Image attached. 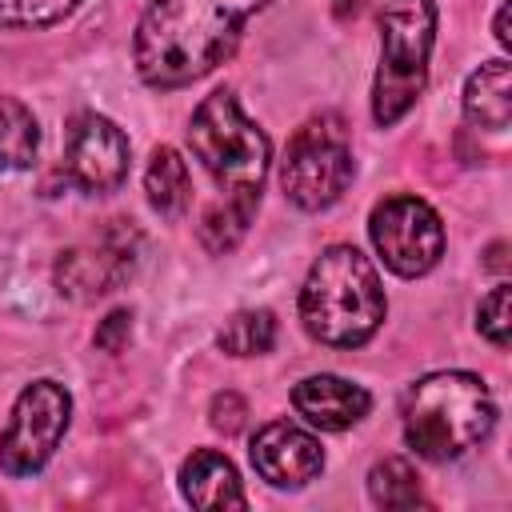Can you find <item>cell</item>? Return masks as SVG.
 Wrapping results in <instances>:
<instances>
[{
  "label": "cell",
  "instance_id": "cell-21",
  "mask_svg": "<svg viewBox=\"0 0 512 512\" xmlns=\"http://www.w3.org/2000/svg\"><path fill=\"white\" fill-rule=\"evenodd\" d=\"M476 328H480V336L492 344V348H508V336H512V288L508 284H496L484 300H480V308H476Z\"/></svg>",
  "mask_w": 512,
  "mask_h": 512
},
{
  "label": "cell",
  "instance_id": "cell-1",
  "mask_svg": "<svg viewBox=\"0 0 512 512\" xmlns=\"http://www.w3.org/2000/svg\"><path fill=\"white\" fill-rule=\"evenodd\" d=\"M268 0H152L136 24L132 60L148 88L172 92L224 64L248 16Z\"/></svg>",
  "mask_w": 512,
  "mask_h": 512
},
{
  "label": "cell",
  "instance_id": "cell-24",
  "mask_svg": "<svg viewBox=\"0 0 512 512\" xmlns=\"http://www.w3.org/2000/svg\"><path fill=\"white\" fill-rule=\"evenodd\" d=\"M496 40H500V48H512V32H508V4H500V12H496Z\"/></svg>",
  "mask_w": 512,
  "mask_h": 512
},
{
  "label": "cell",
  "instance_id": "cell-4",
  "mask_svg": "<svg viewBox=\"0 0 512 512\" xmlns=\"http://www.w3.org/2000/svg\"><path fill=\"white\" fill-rule=\"evenodd\" d=\"M188 148L204 164V172L216 180L224 200L260 208V188L268 176L272 144L228 88H216L212 96L196 104L188 120Z\"/></svg>",
  "mask_w": 512,
  "mask_h": 512
},
{
  "label": "cell",
  "instance_id": "cell-17",
  "mask_svg": "<svg viewBox=\"0 0 512 512\" xmlns=\"http://www.w3.org/2000/svg\"><path fill=\"white\" fill-rule=\"evenodd\" d=\"M368 496L376 508H420L428 504L420 492V476L404 456H384L368 472Z\"/></svg>",
  "mask_w": 512,
  "mask_h": 512
},
{
  "label": "cell",
  "instance_id": "cell-3",
  "mask_svg": "<svg viewBox=\"0 0 512 512\" xmlns=\"http://www.w3.org/2000/svg\"><path fill=\"white\" fill-rule=\"evenodd\" d=\"M400 424L416 456L456 460L492 432L496 404L488 384L472 372H428L404 392Z\"/></svg>",
  "mask_w": 512,
  "mask_h": 512
},
{
  "label": "cell",
  "instance_id": "cell-9",
  "mask_svg": "<svg viewBox=\"0 0 512 512\" xmlns=\"http://www.w3.org/2000/svg\"><path fill=\"white\" fill-rule=\"evenodd\" d=\"M136 252H140V232L128 220H104L100 232H92L88 240H80L68 252H60L56 288L64 296H72V300L108 296L132 276Z\"/></svg>",
  "mask_w": 512,
  "mask_h": 512
},
{
  "label": "cell",
  "instance_id": "cell-23",
  "mask_svg": "<svg viewBox=\"0 0 512 512\" xmlns=\"http://www.w3.org/2000/svg\"><path fill=\"white\" fill-rule=\"evenodd\" d=\"M96 348H104V352H124L128 348V340H132V312L128 308H116V312H108L100 324H96Z\"/></svg>",
  "mask_w": 512,
  "mask_h": 512
},
{
  "label": "cell",
  "instance_id": "cell-15",
  "mask_svg": "<svg viewBox=\"0 0 512 512\" xmlns=\"http://www.w3.org/2000/svg\"><path fill=\"white\" fill-rule=\"evenodd\" d=\"M144 192H148V204L164 220H176V216L188 212V200H192L188 164L180 160V152L172 144L152 148V160H148V172H144Z\"/></svg>",
  "mask_w": 512,
  "mask_h": 512
},
{
  "label": "cell",
  "instance_id": "cell-5",
  "mask_svg": "<svg viewBox=\"0 0 512 512\" xmlns=\"http://www.w3.org/2000/svg\"><path fill=\"white\" fill-rule=\"evenodd\" d=\"M436 44V0H384L380 8V68L372 84V120L392 128L428 84Z\"/></svg>",
  "mask_w": 512,
  "mask_h": 512
},
{
  "label": "cell",
  "instance_id": "cell-11",
  "mask_svg": "<svg viewBox=\"0 0 512 512\" xmlns=\"http://www.w3.org/2000/svg\"><path fill=\"white\" fill-rule=\"evenodd\" d=\"M252 468L272 488H304L324 472V448L312 432L292 420H272L252 436Z\"/></svg>",
  "mask_w": 512,
  "mask_h": 512
},
{
  "label": "cell",
  "instance_id": "cell-13",
  "mask_svg": "<svg viewBox=\"0 0 512 512\" xmlns=\"http://www.w3.org/2000/svg\"><path fill=\"white\" fill-rule=\"evenodd\" d=\"M180 492L192 508H248V496L240 488V476L232 460L216 448H196L180 464Z\"/></svg>",
  "mask_w": 512,
  "mask_h": 512
},
{
  "label": "cell",
  "instance_id": "cell-20",
  "mask_svg": "<svg viewBox=\"0 0 512 512\" xmlns=\"http://www.w3.org/2000/svg\"><path fill=\"white\" fill-rule=\"evenodd\" d=\"M80 0H0V28H52L76 12Z\"/></svg>",
  "mask_w": 512,
  "mask_h": 512
},
{
  "label": "cell",
  "instance_id": "cell-2",
  "mask_svg": "<svg viewBox=\"0 0 512 512\" xmlns=\"http://www.w3.org/2000/svg\"><path fill=\"white\" fill-rule=\"evenodd\" d=\"M384 312L380 272L360 248L332 244L312 260L300 288V320L312 340L328 348H360L376 336Z\"/></svg>",
  "mask_w": 512,
  "mask_h": 512
},
{
  "label": "cell",
  "instance_id": "cell-10",
  "mask_svg": "<svg viewBox=\"0 0 512 512\" xmlns=\"http://www.w3.org/2000/svg\"><path fill=\"white\" fill-rule=\"evenodd\" d=\"M64 176L88 192L108 196L128 180V136L100 112H76L64 136Z\"/></svg>",
  "mask_w": 512,
  "mask_h": 512
},
{
  "label": "cell",
  "instance_id": "cell-8",
  "mask_svg": "<svg viewBox=\"0 0 512 512\" xmlns=\"http://www.w3.org/2000/svg\"><path fill=\"white\" fill-rule=\"evenodd\" d=\"M368 236H372L380 260H384V268L404 276V280H416V276L432 272L444 256L440 212L428 200L412 196V192L384 196L368 216Z\"/></svg>",
  "mask_w": 512,
  "mask_h": 512
},
{
  "label": "cell",
  "instance_id": "cell-16",
  "mask_svg": "<svg viewBox=\"0 0 512 512\" xmlns=\"http://www.w3.org/2000/svg\"><path fill=\"white\" fill-rule=\"evenodd\" d=\"M36 148H40V128H36L32 108L0 92V176L32 168Z\"/></svg>",
  "mask_w": 512,
  "mask_h": 512
},
{
  "label": "cell",
  "instance_id": "cell-18",
  "mask_svg": "<svg viewBox=\"0 0 512 512\" xmlns=\"http://www.w3.org/2000/svg\"><path fill=\"white\" fill-rule=\"evenodd\" d=\"M276 344V316L268 308H244L224 320L216 332V348L228 356H264Z\"/></svg>",
  "mask_w": 512,
  "mask_h": 512
},
{
  "label": "cell",
  "instance_id": "cell-25",
  "mask_svg": "<svg viewBox=\"0 0 512 512\" xmlns=\"http://www.w3.org/2000/svg\"><path fill=\"white\" fill-rule=\"evenodd\" d=\"M336 4V16H348V12H360L364 8V0H332Z\"/></svg>",
  "mask_w": 512,
  "mask_h": 512
},
{
  "label": "cell",
  "instance_id": "cell-6",
  "mask_svg": "<svg viewBox=\"0 0 512 512\" xmlns=\"http://www.w3.org/2000/svg\"><path fill=\"white\" fill-rule=\"evenodd\" d=\"M356 176L348 124L336 112L308 116L280 160V188L300 212H324L332 208Z\"/></svg>",
  "mask_w": 512,
  "mask_h": 512
},
{
  "label": "cell",
  "instance_id": "cell-7",
  "mask_svg": "<svg viewBox=\"0 0 512 512\" xmlns=\"http://www.w3.org/2000/svg\"><path fill=\"white\" fill-rule=\"evenodd\" d=\"M72 420V396L56 380H32L20 388L8 424L0 432V468L4 476H32L40 472L52 452L60 448Z\"/></svg>",
  "mask_w": 512,
  "mask_h": 512
},
{
  "label": "cell",
  "instance_id": "cell-22",
  "mask_svg": "<svg viewBox=\"0 0 512 512\" xmlns=\"http://www.w3.org/2000/svg\"><path fill=\"white\" fill-rule=\"evenodd\" d=\"M244 420H248V404H244L236 392H216V396H212V404H208V424H212L216 432L236 436V432L244 428Z\"/></svg>",
  "mask_w": 512,
  "mask_h": 512
},
{
  "label": "cell",
  "instance_id": "cell-12",
  "mask_svg": "<svg viewBox=\"0 0 512 512\" xmlns=\"http://www.w3.org/2000/svg\"><path fill=\"white\" fill-rule=\"evenodd\" d=\"M292 408L320 432H344L368 416L372 396H368V388H360L344 376L320 372V376H304L292 388Z\"/></svg>",
  "mask_w": 512,
  "mask_h": 512
},
{
  "label": "cell",
  "instance_id": "cell-14",
  "mask_svg": "<svg viewBox=\"0 0 512 512\" xmlns=\"http://www.w3.org/2000/svg\"><path fill=\"white\" fill-rule=\"evenodd\" d=\"M464 116L476 128L504 132L512 120V64L488 60L480 64L464 84Z\"/></svg>",
  "mask_w": 512,
  "mask_h": 512
},
{
  "label": "cell",
  "instance_id": "cell-19",
  "mask_svg": "<svg viewBox=\"0 0 512 512\" xmlns=\"http://www.w3.org/2000/svg\"><path fill=\"white\" fill-rule=\"evenodd\" d=\"M252 216H256V208H244V204H232V200H216V204L200 216L196 236H200V244H204L212 256H224V252H232V248L244 240Z\"/></svg>",
  "mask_w": 512,
  "mask_h": 512
}]
</instances>
